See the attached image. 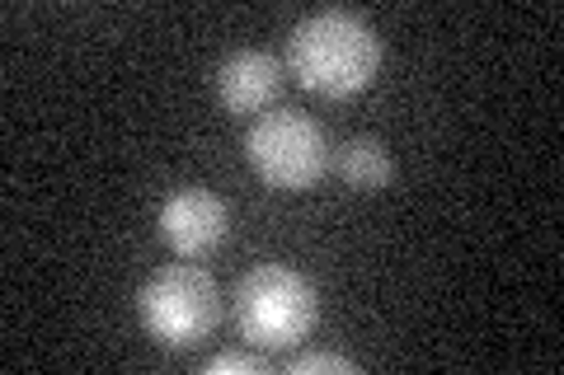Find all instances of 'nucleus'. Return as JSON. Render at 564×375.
Returning <instances> with one entry per match:
<instances>
[{
  "mask_svg": "<svg viewBox=\"0 0 564 375\" xmlns=\"http://www.w3.org/2000/svg\"><path fill=\"white\" fill-rule=\"evenodd\" d=\"M236 324L245 333V343H254L263 352L296 348L315 329L321 300L315 287L288 263H259L236 282Z\"/></svg>",
  "mask_w": 564,
  "mask_h": 375,
  "instance_id": "f03ea898",
  "label": "nucleus"
},
{
  "mask_svg": "<svg viewBox=\"0 0 564 375\" xmlns=\"http://www.w3.org/2000/svg\"><path fill=\"white\" fill-rule=\"evenodd\" d=\"M226 230H231V211L212 188H174L161 202V240L180 258H203L212 254Z\"/></svg>",
  "mask_w": 564,
  "mask_h": 375,
  "instance_id": "39448f33",
  "label": "nucleus"
},
{
  "mask_svg": "<svg viewBox=\"0 0 564 375\" xmlns=\"http://www.w3.org/2000/svg\"><path fill=\"white\" fill-rule=\"evenodd\" d=\"M292 375H321V371H334V375H348L352 362L348 356H334V352H306V356H296V362L288 366Z\"/></svg>",
  "mask_w": 564,
  "mask_h": 375,
  "instance_id": "6e6552de",
  "label": "nucleus"
},
{
  "mask_svg": "<svg viewBox=\"0 0 564 375\" xmlns=\"http://www.w3.org/2000/svg\"><path fill=\"white\" fill-rule=\"evenodd\" d=\"M339 174L348 188L358 192H381L395 178V159L386 155V146L377 136H352L339 146Z\"/></svg>",
  "mask_w": 564,
  "mask_h": 375,
  "instance_id": "0eeeda50",
  "label": "nucleus"
},
{
  "mask_svg": "<svg viewBox=\"0 0 564 375\" xmlns=\"http://www.w3.org/2000/svg\"><path fill=\"white\" fill-rule=\"evenodd\" d=\"M381 38L358 10H315L288 38V70L302 89L325 99H352L377 80Z\"/></svg>",
  "mask_w": 564,
  "mask_h": 375,
  "instance_id": "f257e3e1",
  "label": "nucleus"
},
{
  "mask_svg": "<svg viewBox=\"0 0 564 375\" xmlns=\"http://www.w3.org/2000/svg\"><path fill=\"white\" fill-rule=\"evenodd\" d=\"M137 315L161 348H198L221 319V291L198 263H170L161 267L137 296Z\"/></svg>",
  "mask_w": 564,
  "mask_h": 375,
  "instance_id": "7ed1b4c3",
  "label": "nucleus"
},
{
  "mask_svg": "<svg viewBox=\"0 0 564 375\" xmlns=\"http://www.w3.org/2000/svg\"><path fill=\"white\" fill-rule=\"evenodd\" d=\"M245 159L269 188L302 192L329 169V141L321 122L302 109H269L245 132Z\"/></svg>",
  "mask_w": 564,
  "mask_h": 375,
  "instance_id": "20e7f679",
  "label": "nucleus"
},
{
  "mask_svg": "<svg viewBox=\"0 0 564 375\" xmlns=\"http://www.w3.org/2000/svg\"><path fill=\"white\" fill-rule=\"evenodd\" d=\"M231 371H240V375H259L263 362H259L254 352H221V356H212V362H207V375H231Z\"/></svg>",
  "mask_w": 564,
  "mask_h": 375,
  "instance_id": "1a4fd4ad",
  "label": "nucleus"
},
{
  "mask_svg": "<svg viewBox=\"0 0 564 375\" xmlns=\"http://www.w3.org/2000/svg\"><path fill=\"white\" fill-rule=\"evenodd\" d=\"M278 89H282V62L273 57V52L240 47L217 70V99H221V109H231V113L273 109Z\"/></svg>",
  "mask_w": 564,
  "mask_h": 375,
  "instance_id": "423d86ee",
  "label": "nucleus"
}]
</instances>
